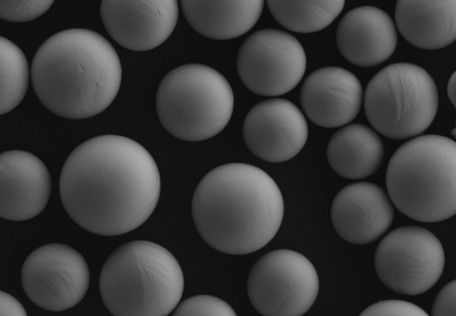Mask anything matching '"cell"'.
<instances>
[{
  "mask_svg": "<svg viewBox=\"0 0 456 316\" xmlns=\"http://www.w3.org/2000/svg\"><path fill=\"white\" fill-rule=\"evenodd\" d=\"M160 194L155 160L137 142L120 135L93 137L66 159L60 195L69 217L102 236H117L141 226Z\"/></svg>",
  "mask_w": 456,
  "mask_h": 316,
  "instance_id": "cell-1",
  "label": "cell"
},
{
  "mask_svg": "<svg viewBox=\"0 0 456 316\" xmlns=\"http://www.w3.org/2000/svg\"><path fill=\"white\" fill-rule=\"evenodd\" d=\"M191 214L200 237L216 250L246 255L267 245L284 215L282 194L257 166L229 163L208 172L193 194Z\"/></svg>",
  "mask_w": 456,
  "mask_h": 316,
  "instance_id": "cell-2",
  "label": "cell"
},
{
  "mask_svg": "<svg viewBox=\"0 0 456 316\" xmlns=\"http://www.w3.org/2000/svg\"><path fill=\"white\" fill-rule=\"evenodd\" d=\"M30 77L47 109L61 117L83 119L110 105L120 87L122 69L116 50L102 36L70 28L39 46Z\"/></svg>",
  "mask_w": 456,
  "mask_h": 316,
  "instance_id": "cell-3",
  "label": "cell"
},
{
  "mask_svg": "<svg viewBox=\"0 0 456 316\" xmlns=\"http://www.w3.org/2000/svg\"><path fill=\"white\" fill-rule=\"evenodd\" d=\"M184 279L164 247L134 240L115 249L100 274L102 300L113 316H167L183 296Z\"/></svg>",
  "mask_w": 456,
  "mask_h": 316,
  "instance_id": "cell-4",
  "label": "cell"
},
{
  "mask_svg": "<svg viewBox=\"0 0 456 316\" xmlns=\"http://www.w3.org/2000/svg\"><path fill=\"white\" fill-rule=\"evenodd\" d=\"M387 190L404 215L436 223L456 213V142L426 134L401 145L390 158Z\"/></svg>",
  "mask_w": 456,
  "mask_h": 316,
  "instance_id": "cell-5",
  "label": "cell"
},
{
  "mask_svg": "<svg viewBox=\"0 0 456 316\" xmlns=\"http://www.w3.org/2000/svg\"><path fill=\"white\" fill-rule=\"evenodd\" d=\"M233 92L215 69L185 64L169 71L156 95V109L163 127L177 139L199 142L219 134L233 111Z\"/></svg>",
  "mask_w": 456,
  "mask_h": 316,
  "instance_id": "cell-6",
  "label": "cell"
},
{
  "mask_svg": "<svg viewBox=\"0 0 456 316\" xmlns=\"http://www.w3.org/2000/svg\"><path fill=\"white\" fill-rule=\"evenodd\" d=\"M363 106L369 123L379 134L393 140L414 138L434 121L438 92L423 68L397 62L372 77L364 92Z\"/></svg>",
  "mask_w": 456,
  "mask_h": 316,
  "instance_id": "cell-7",
  "label": "cell"
},
{
  "mask_svg": "<svg viewBox=\"0 0 456 316\" xmlns=\"http://www.w3.org/2000/svg\"><path fill=\"white\" fill-rule=\"evenodd\" d=\"M247 292L251 304L263 316H302L317 298L319 277L304 255L277 249L254 263Z\"/></svg>",
  "mask_w": 456,
  "mask_h": 316,
  "instance_id": "cell-8",
  "label": "cell"
},
{
  "mask_svg": "<svg viewBox=\"0 0 456 316\" xmlns=\"http://www.w3.org/2000/svg\"><path fill=\"white\" fill-rule=\"evenodd\" d=\"M377 274L389 289L417 296L429 290L444 268L440 240L419 226H403L387 233L377 247Z\"/></svg>",
  "mask_w": 456,
  "mask_h": 316,
  "instance_id": "cell-9",
  "label": "cell"
},
{
  "mask_svg": "<svg viewBox=\"0 0 456 316\" xmlns=\"http://www.w3.org/2000/svg\"><path fill=\"white\" fill-rule=\"evenodd\" d=\"M239 77L256 94L279 96L304 77L306 55L291 34L275 28L257 30L241 44L236 60Z\"/></svg>",
  "mask_w": 456,
  "mask_h": 316,
  "instance_id": "cell-10",
  "label": "cell"
},
{
  "mask_svg": "<svg viewBox=\"0 0 456 316\" xmlns=\"http://www.w3.org/2000/svg\"><path fill=\"white\" fill-rule=\"evenodd\" d=\"M90 282L87 263L80 253L60 243L34 250L21 268V284L27 296L38 307L61 312L77 305Z\"/></svg>",
  "mask_w": 456,
  "mask_h": 316,
  "instance_id": "cell-11",
  "label": "cell"
},
{
  "mask_svg": "<svg viewBox=\"0 0 456 316\" xmlns=\"http://www.w3.org/2000/svg\"><path fill=\"white\" fill-rule=\"evenodd\" d=\"M246 146L258 158L280 163L297 156L308 137L302 111L290 101L273 98L256 103L242 127Z\"/></svg>",
  "mask_w": 456,
  "mask_h": 316,
  "instance_id": "cell-12",
  "label": "cell"
},
{
  "mask_svg": "<svg viewBox=\"0 0 456 316\" xmlns=\"http://www.w3.org/2000/svg\"><path fill=\"white\" fill-rule=\"evenodd\" d=\"M100 12L104 28L118 45L142 52L158 47L170 36L179 10L176 0H104Z\"/></svg>",
  "mask_w": 456,
  "mask_h": 316,
  "instance_id": "cell-13",
  "label": "cell"
},
{
  "mask_svg": "<svg viewBox=\"0 0 456 316\" xmlns=\"http://www.w3.org/2000/svg\"><path fill=\"white\" fill-rule=\"evenodd\" d=\"M51 176L43 161L24 150L0 153V217L26 221L39 215L51 195Z\"/></svg>",
  "mask_w": 456,
  "mask_h": 316,
  "instance_id": "cell-14",
  "label": "cell"
},
{
  "mask_svg": "<svg viewBox=\"0 0 456 316\" xmlns=\"http://www.w3.org/2000/svg\"><path fill=\"white\" fill-rule=\"evenodd\" d=\"M332 225L346 241L365 245L376 241L391 226L394 207L379 185L354 182L342 188L333 199Z\"/></svg>",
  "mask_w": 456,
  "mask_h": 316,
  "instance_id": "cell-15",
  "label": "cell"
},
{
  "mask_svg": "<svg viewBox=\"0 0 456 316\" xmlns=\"http://www.w3.org/2000/svg\"><path fill=\"white\" fill-rule=\"evenodd\" d=\"M362 99V87L356 76L336 66L314 70L300 89V103L306 117L327 128L346 126L354 120Z\"/></svg>",
  "mask_w": 456,
  "mask_h": 316,
  "instance_id": "cell-16",
  "label": "cell"
},
{
  "mask_svg": "<svg viewBox=\"0 0 456 316\" xmlns=\"http://www.w3.org/2000/svg\"><path fill=\"white\" fill-rule=\"evenodd\" d=\"M336 43L341 55L350 63L370 68L381 64L394 53L397 31L386 12L375 6H360L340 20Z\"/></svg>",
  "mask_w": 456,
  "mask_h": 316,
  "instance_id": "cell-17",
  "label": "cell"
},
{
  "mask_svg": "<svg viewBox=\"0 0 456 316\" xmlns=\"http://www.w3.org/2000/svg\"><path fill=\"white\" fill-rule=\"evenodd\" d=\"M395 19L402 36L420 49H441L456 38L455 0H399Z\"/></svg>",
  "mask_w": 456,
  "mask_h": 316,
  "instance_id": "cell-18",
  "label": "cell"
},
{
  "mask_svg": "<svg viewBox=\"0 0 456 316\" xmlns=\"http://www.w3.org/2000/svg\"><path fill=\"white\" fill-rule=\"evenodd\" d=\"M265 2L183 0L181 6L190 26L200 35L217 40L240 36L259 20Z\"/></svg>",
  "mask_w": 456,
  "mask_h": 316,
  "instance_id": "cell-19",
  "label": "cell"
},
{
  "mask_svg": "<svg viewBox=\"0 0 456 316\" xmlns=\"http://www.w3.org/2000/svg\"><path fill=\"white\" fill-rule=\"evenodd\" d=\"M385 154L380 136L362 124H350L335 132L327 146L331 168L341 177L359 180L379 168Z\"/></svg>",
  "mask_w": 456,
  "mask_h": 316,
  "instance_id": "cell-20",
  "label": "cell"
},
{
  "mask_svg": "<svg viewBox=\"0 0 456 316\" xmlns=\"http://www.w3.org/2000/svg\"><path fill=\"white\" fill-rule=\"evenodd\" d=\"M273 17L285 28L297 33L320 31L332 23L345 5L344 0L266 1Z\"/></svg>",
  "mask_w": 456,
  "mask_h": 316,
  "instance_id": "cell-21",
  "label": "cell"
},
{
  "mask_svg": "<svg viewBox=\"0 0 456 316\" xmlns=\"http://www.w3.org/2000/svg\"><path fill=\"white\" fill-rule=\"evenodd\" d=\"M29 75L23 52L0 36V116L21 102L28 90Z\"/></svg>",
  "mask_w": 456,
  "mask_h": 316,
  "instance_id": "cell-22",
  "label": "cell"
},
{
  "mask_svg": "<svg viewBox=\"0 0 456 316\" xmlns=\"http://www.w3.org/2000/svg\"><path fill=\"white\" fill-rule=\"evenodd\" d=\"M171 316H237L225 301L208 295L188 297L179 303Z\"/></svg>",
  "mask_w": 456,
  "mask_h": 316,
  "instance_id": "cell-23",
  "label": "cell"
},
{
  "mask_svg": "<svg viewBox=\"0 0 456 316\" xmlns=\"http://www.w3.org/2000/svg\"><path fill=\"white\" fill-rule=\"evenodd\" d=\"M53 1H2L0 19L12 22H25L43 15Z\"/></svg>",
  "mask_w": 456,
  "mask_h": 316,
  "instance_id": "cell-24",
  "label": "cell"
},
{
  "mask_svg": "<svg viewBox=\"0 0 456 316\" xmlns=\"http://www.w3.org/2000/svg\"><path fill=\"white\" fill-rule=\"evenodd\" d=\"M359 316H429L419 306L403 300L390 299L377 302Z\"/></svg>",
  "mask_w": 456,
  "mask_h": 316,
  "instance_id": "cell-25",
  "label": "cell"
},
{
  "mask_svg": "<svg viewBox=\"0 0 456 316\" xmlns=\"http://www.w3.org/2000/svg\"><path fill=\"white\" fill-rule=\"evenodd\" d=\"M456 281L447 283L437 294L432 304V316H455Z\"/></svg>",
  "mask_w": 456,
  "mask_h": 316,
  "instance_id": "cell-26",
  "label": "cell"
},
{
  "mask_svg": "<svg viewBox=\"0 0 456 316\" xmlns=\"http://www.w3.org/2000/svg\"><path fill=\"white\" fill-rule=\"evenodd\" d=\"M0 316H28L23 305L12 295L0 290Z\"/></svg>",
  "mask_w": 456,
  "mask_h": 316,
  "instance_id": "cell-27",
  "label": "cell"
},
{
  "mask_svg": "<svg viewBox=\"0 0 456 316\" xmlns=\"http://www.w3.org/2000/svg\"><path fill=\"white\" fill-rule=\"evenodd\" d=\"M455 72L452 73L447 86L448 97L453 106H455Z\"/></svg>",
  "mask_w": 456,
  "mask_h": 316,
  "instance_id": "cell-28",
  "label": "cell"
}]
</instances>
